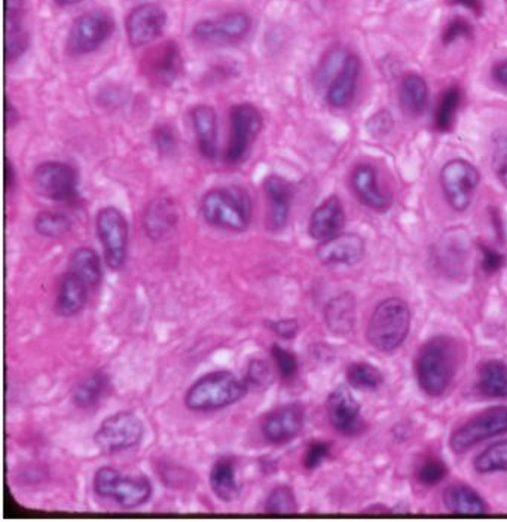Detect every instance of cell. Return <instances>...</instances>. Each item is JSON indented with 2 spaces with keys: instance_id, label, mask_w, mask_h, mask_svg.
Returning <instances> with one entry per match:
<instances>
[{
  "instance_id": "obj_1",
  "label": "cell",
  "mask_w": 507,
  "mask_h": 522,
  "mask_svg": "<svg viewBox=\"0 0 507 522\" xmlns=\"http://www.w3.org/2000/svg\"><path fill=\"white\" fill-rule=\"evenodd\" d=\"M200 212L204 221L212 227L243 232L252 224V198L243 186L213 188L201 198Z\"/></svg>"
},
{
  "instance_id": "obj_2",
  "label": "cell",
  "mask_w": 507,
  "mask_h": 522,
  "mask_svg": "<svg viewBox=\"0 0 507 522\" xmlns=\"http://www.w3.org/2000/svg\"><path fill=\"white\" fill-rule=\"evenodd\" d=\"M457 372V350L454 341L436 337L421 347L417 357V380L430 398L447 392Z\"/></svg>"
},
{
  "instance_id": "obj_3",
  "label": "cell",
  "mask_w": 507,
  "mask_h": 522,
  "mask_svg": "<svg viewBox=\"0 0 507 522\" xmlns=\"http://www.w3.org/2000/svg\"><path fill=\"white\" fill-rule=\"evenodd\" d=\"M250 392L244 378L231 371H215L198 378L185 393L186 408L212 412L240 402Z\"/></svg>"
},
{
  "instance_id": "obj_4",
  "label": "cell",
  "mask_w": 507,
  "mask_h": 522,
  "mask_svg": "<svg viewBox=\"0 0 507 522\" xmlns=\"http://www.w3.org/2000/svg\"><path fill=\"white\" fill-rule=\"evenodd\" d=\"M409 329L411 310L408 304L400 298H389L375 307L369 319L366 337L378 351L392 353L405 343Z\"/></svg>"
},
{
  "instance_id": "obj_5",
  "label": "cell",
  "mask_w": 507,
  "mask_h": 522,
  "mask_svg": "<svg viewBox=\"0 0 507 522\" xmlns=\"http://www.w3.org/2000/svg\"><path fill=\"white\" fill-rule=\"evenodd\" d=\"M94 493L102 499L115 500L122 509H137L151 500L154 488L148 476L124 475L115 467H100L94 473Z\"/></svg>"
},
{
  "instance_id": "obj_6",
  "label": "cell",
  "mask_w": 507,
  "mask_h": 522,
  "mask_svg": "<svg viewBox=\"0 0 507 522\" xmlns=\"http://www.w3.org/2000/svg\"><path fill=\"white\" fill-rule=\"evenodd\" d=\"M229 122H231V133L226 146L225 163L235 166L246 160L253 143L262 131L264 119L255 105L244 102L232 106Z\"/></svg>"
},
{
  "instance_id": "obj_7",
  "label": "cell",
  "mask_w": 507,
  "mask_h": 522,
  "mask_svg": "<svg viewBox=\"0 0 507 522\" xmlns=\"http://www.w3.org/2000/svg\"><path fill=\"white\" fill-rule=\"evenodd\" d=\"M145 436V424L131 411H119L103 420L94 435V444L102 453L116 454L133 450Z\"/></svg>"
},
{
  "instance_id": "obj_8",
  "label": "cell",
  "mask_w": 507,
  "mask_h": 522,
  "mask_svg": "<svg viewBox=\"0 0 507 522\" xmlns=\"http://www.w3.org/2000/svg\"><path fill=\"white\" fill-rule=\"evenodd\" d=\"M96 231L103 247L106 265L113 271H121L128 258L130 228L121 210L108 206L99 210Z\"/></svg>"
},
{
  "instance_id": "obj_9",
  "label": "cell",
  "mask_w": 507,
  "mask_h": 522,
  "mask_svg": "<svg viewBox=\"0 0 507 522\" xmlns=\"http://www.w3.org/2000/svg\"><path fill=\"white\" fill-rule=\"evenodd\" d=\"M115 30L112 15L102 9L85 12L73 21L67 36V51L72 56H87L102 48Z\"/></svg>"
},
{
  "instance_id": "obj_10",
  "label": "cell",
  "mask_w": 507,
  "mask_h": 522,
  "mask_svg": "<svg viewBox=\"0 0 507 522\" xmlns=\"http://www.w3.org/2000/svg\"><path fill=\"white\" fill-rule=\"evenodd\" d=\"M507 432V406H493L479 412L452 433V451L464 454L481 442L496 438Z\"/></svg>"
},
{
  "instance_id": "obj_11",
  "label": "cell",
  "mask_w": 507,
  "mask_h": 522,
  "mask_svg": "<svg viewBox=\"0 0 507 522\" xmlns=\"http://www.w3.org/2000/svg\"><path fill=\"white\" fill-rule=\"evenodd\" d=\"M33 186L38 194L57 203H73L79 198V177L70 164L45 161L33 172Z\"/></svg>"
},
{
  "instance_id": "obj_12",
  "label": "cell",
  "mask_w": 507,
  "mask_h": 522,
  "mask_svg": "<svg viewBox=\"0 0 507 522\" xmlns=\"http://www.w3.org/2000/svg\"><path fill=\"white\" fill-rule=\"evenodd\" d=\"M481 173L469 161L451 160L441 170V185L445 198L455 212H466L472 204Z\"/></svg>"
},
{
  "instance_id": "obj_13",
  "label": "cell",
  "mask_w": 507,
  "mask_h": 522,
  "mask_svg": "<svg viewBox=\"0 0 507 522\" xmlns=\"http://www.w3.org/2000/svg\"><path fill=\"white\" fill-rule=\"evenodd\" d=\"M252 20L246 12L234 11L216 18L198 21L191 35L204 45H229L243 41L249 35Z\"/></svg>"
},
{
  "instance_id": "obj_14",
  "label": "cell",
  "mask_w": 507,
  "mask_h": 522,
  "mask_svg": "<svg viewBox=\"0 0 507 522\" xmlns=\"http://www.w3.org/2000/svg\"><path fill=\"white\" fill-rule=\"evenodd\" d=\"M167 26V12L157 3L136 6L125 18L128 44L142 48L157 41Z\"/></svg>"
},
{
  "instance_id": "obj_15",
  "label": "cell",
  "mask_w": 507,
  "mask_h": 522,
  "mask_svg": "<svg viewBox=\"0 0 507 522\" xmlns=\"http://www.w3.org/2000/svg\"><path fill=\"white\" fill-rule=\"evenodd\" d=\"M142 70L143 75L155 87L166 88L173 85L183 70L179 45L174 41H167L149 51L143 58Z\"/></svg>"
},
{
  "instance_id": "obj_16",
  "label": "cell",
  "mask_w": 507,
  "mask_h": 522,
  "mask_svg": "<svg viewBox=\"0 0 507 522\" xmlns=\"http://www.w3.org/2000/svg\"><path fill=\"white\" fill-rule=\"evenodd\" d=\"M305 424L302 405L287 404L265 415L261 424L262 436L271 445H284L301 435Z\"/></svg>"
},
{
  "instance_id": "obj_17",
  "label": "cell",
  "mask_w": 507,
  "mask_h": 522,
  "mask_svg": "<svg viewBox=\"0 0 507 522\" xmlns=\"http://www.w3.org/2000/svg\"><path fill=\"white\" fill-rule=\"evenodd\" d=\"M326 411L329 423L341 435H354L362 429L360 404L348 387H338L329 395Z\"/></svg>"
},
{
  "instance_id": "obj_18",
  "label": "cell",
  "mask_w": 507,
  "mask_h": 522,
  "mask_svg": "<svg viewBox=\"0 0 507 522\" xmlns=\"http://www.w3.org/2000/svg\"><path fill=\"white\" fill-rule=\"evenodd\" d=\"M316 253L323 265H356L365 256V240L354 232H339L322 241Z\"/></svg>"
},
{
  "instance_id": "obj_19",
  "label": "cell",
  "mask_w": 507,
  "mask_h": 522,
  "mask_svg": "<svg viewBox=\"0 0 507 522\" xmlns=\"http://www.w3.org/2000/svg\"><path fill=\"white\" fill-rule=\"evenodd\" d=\"M265 197L268 201V230L279 232L289 222L290 207L293 201V186L279 174H270L264 180Z\"/></svg>"
},
{
  "instance_id": "obj_20",
  "label": "cell",
  "mask_w": 507,
  "mask_h": 522,
  "mask_svg": "<svg viewBox=\"0 0 507 522\" xmlns=\"http://www.w3.org/2000/svg\"><path fill=\"white\" fill-rule=\"evenodd\" d=\"M351 188L356 197L375 212H387L392 207L393 198L384 191L378 179V172L371 164H359L351 173Z\"/></svg>"
},
{
  "instance_id": "obj_21",
  "label": "cell",
  "mask_w": 507,
  "mask_h": 522,
  "mask_svg": "<svg viewBox=\"0 0 507 522\" xmlns=\"http://www.w3.org/2000/svg\"><path fill=\"white\" fill-rule=\"evenodd\" d=\"M360 73H362V61L356 54L347 53L326 91V100L332 108L344 109L353 102Z\"/></svg>"
},
{
  "instance_id": "obj_22",
  "label": "cell",
  "mask_w": 507,
  "mask_h": 522,
  "mask_svg": "<svg viewBox=\"0 0 507 522\" xmlns=\"http://www.w3.org/2000/svg\"><path fill=\"white\" fill-rule=\"evenodd\" d=\"M177 222H179V212L170 198H155L143 210V230L152 241L169 238L176 230Z\"/></svg>"
},
{
  "instance_id": "obj_23",
  "label": "cell",
  "mask_w": 507,
  "mask_h": 522,
  "mask_svg": "<svg viewBox=\"0 0 507 522\" xmlns=\"http://www.w3.org/2000/svg\"><path fill=\"white\" fill-rule=\"evenodd\" d=\"M345 225V210L337 195L326 198L320 206L311 213L308 222V234L314 240L322 241L335 237Z\"/></svg>"
},
{
  "instance_id": "obj_24",
  "label": "cell",
  "mask_w": 507,
  "mask_h": 522,
  "mask_svg": "<svg viewBox=\"0 0 507 522\" xmlns=\"http://www.w3.org/2000/svg\"><path fill=\"white\" fill-rule=\"evenodd\" d=\"M201 157L213 161L218 157V115L209 105H197L189 112Z\"/></svg>"
},
{
  "instance_id": "obj_25",
  "label": "cell",
  "mask_w": 507,
  "mask_h": 522,
  "mask_svg": "<svg viewBox=\"0 0 507 522\" xmlns=\"http://www.w3.org/2000/svg\"><path fill=\"white\" fill-rule=\"evenodd\" d=\"M91 289L78 276L67 271L58 283L56 313L61 317L78 316L88 304Z\"/></svg>"
},
{
  "instance_id": "obj_26",
  "label": "cell",
  "mask_w": 507,
  "mask_h": 522,
  "mask_svg": "<svg viewBox=\"0 0 507 522\" xmlns=\"http://www.w3.org/2000/svg\"><path fill=\"white\" fill-rule=\"evenodd\" d=\"M325 323L329 331L338 337L351 334L356 325V299L351 293H341L328 302Z\"/></svg>"
},
{
  "instance_id": "obj_27",
  "label": "cell",
  "mask_w": 507,
  "mask_h": 522,
  "mask_svg": "<svg viewBox=\"0 0 507 522\" xmlns=\"http://www.w3.org/2000/svg\"><path fill=\"white\" fill-rule=\"evenodd\" d=\"M69 271L85 282L91 292L99 288L103 280L102 259L91 247H79L70 255Z\"/></svg>"
},
{
  "instance_id": "obj_28",
  "label": "cell",
  "mask_w": 507,
  "mask_h": 522,
  "mask_svg": "<svg viewBox=\"0 0 507 522\" xmlns=\"http://www.w3.org/2000/svg\"><path fill=\"white\" fill-rule=\"evenodd\" d=\"M209 481L213 494L222 502H234L240 496L237 467L231 457H222L213 463Z\"/></svg>"
},
{
  "instance_id": "obj_29",
  "label": "cell",
  "mask_w": 507,
  "mask_h": 522,
  "mask_svg": "<svg viewBox=\"0 0 507 522\" xmlns=\"http://www.w3.org/2000/svg\"><path fill=\"white\" fill-rule=\"evenodd\" d=\"M444 505L451 514L484 515L488 512L485 500L472 487L464 484L450 485L444 491Z\"/></svg>"
},
{
  "instance_id": "obj_30",
  "label": "cell",
  "mask_w": 507,
  "mask_h": 522,
  "mask_svg": "<svg viewBox=\"0 0 507 522\" xmlns=\"http://www.w3.org/2000/svg\"><path fill=\"white\" fill-rule=\"evenodd\" d=\"M399 102L403 112L409 116L423 114L429 103V85L423 76L408 73L399 85Z\"/></svg>"
},
{
  "instance_id": "obj_31",
  "label": "cell",
  "mask_w": 507,
  "mask_h": 522,
  "mask_svg": "<svg viewBox=\"0 0 507 522\" xmlns=\"http://www.w3.org/2000/svg\"><path fill=\"white\" fill-rule=\"evenodd\" d=\"M478 387L488 398L507 399V365L500 360H488L479 366Z\"/></svg>"
},
{
  "instance_id": "obj_32",
  "label": "cell",
  "mask_w": 507,
  "mask_h": 522,
  "mask_svg": "<svg viewBox=\"0 0 507 522\" xmlns=\"http://www.w3.org/2000/svg\"><path fill=\"white\" fill-rule=\"evenodd\" d=\"M109 387V378L105 372L94 371L79 381L72 392L73 404L81 409H90L99 405Z\"/></svg>"
},
{
  "instance_id": "obj_33",
  "label": "cell",
  "mask_w": 507,
  "mask_h": 522,
  "mask_svg": "<svg viewBox=\"0 0 507 522\" xmlns=\"http://www.w3.org/2000/svg\"><path fill=\"white\" fill-rule=\"evenodd\" d=\"M30 39L23 24V15L5 17V61L14 63L26 54Z\"/></svg>"
},
{
  "instance_id": "obj_34",
  "label": "cell",
  "mask_w": 507,
  "mask_h": 522,
  "mask_svg": "<svg viewBox=\"0 0 507 522\" xmlns=\"http://www.w3.org/2000/svg\"><path fill=\"white\" fill-rule=\"evenodd\" d=\"M461 103V90L450 87L442 93L438 108L435 112V127L441 133H450L457 118V111Z\"/></svg>"
},
{
  "instance_id": "obj_35",
  "label": "cell",
  "mask_w": 507,
  "mask_h": 522,
  "mask_svg": "<svg viewBox=\"0 0 507 522\" xmlns=\"http://www.w3.org/2000/svg\"><path fill=\"white\" fill-rule=\"evenodd\" d=\"M347 381L359 390H377L384 383V375L371 363L357 362L348 366Z\"/></svg>"
},
{
  "instance_id": "obj_36",
  "label": "cell",
  "mask_w": 507,
  "mask_h": 522,
  "mask_svg": "<svg viewBox=\"0 0 507 522\" xmlns=\"http://www.w3.org/2000/svg\"><path fill=\"white\" fill-rule=\"evenodd\" d=\"M33 227L42 237L60 238L72 230V221L64 213L44 210L36 215Z\"/></svg>"
},
{
  "instance_id": "obj_37",
  "label": "cell",
  "mask_w": 507,
  "mask_h": 522,
  "mask_svg": "<svg viewBox=\"0 0 507 522\" xmlns=\"http://www.w3.org/2000/svg\"><path fill=\"white\" fill-rule=\"evenodd\" d=\"M476 472L494 473V472H507V439L505 441L496 442V444L490 445L487 450L482 451L475 459Z\"/></svg>"
},
{
  "instance_id": "obj_38",
  "label": "cell",
  "mask_w": 507,
  "mask_h": 522,
  "mask_svg": "<svg viewBox=\"0 0 507 522\" xmlns=\"http://www.w3.org/2000/svg\"><path fill=\"white\" fill-rule=\"evenodd\" d=\"M264 509L267 514L293 515L298 512V500L289 485H279L268 494Z\"/></svg>"
},
{
  "instance_id": "obj_39",
  "label": "cell",
  "mask_w": 507,
  "mask_h": 522,
  "mask_svg": "<svg viewBox=\"0 0 507 522\" xmlns=\"http://www.w3.org/2000/svg\"><path fill=\"white\" fill-rule=\"evenodd\" d=\"M244 380H246L247 386H249L250 390L261 392V390L268 389V387L271 386V383H273L274 368L268 360L255 357V359H252L247 363Z\"/></svg>"
},
{
  "instance_id": "obj_40",
  "label": "cell",
  "mask_w": 507,
  "mask_h": 522,
  "mask_svg": "<svg viewBox=\"0 0 507 522\" xmlns=\"http://www.w3.org/2000/svg\"><path fill=\"white\" fill-rule=\"evenodd\" d=\"M270 354L280 377L284 381H292L298 375L299 362L295 353L280 346V344H273L270 348Z\"/></svg>"
},
{
  "instance_id": "obj_41",
  "label": "cell",
  "mask_w": 507,
  "mask_h": 522,
  "mask_svg": "<svg viewBox=\"0 0 507 522\" xmlns=\"http://www.w3.org/2000/svg\"><path fill=\"white\" fill-rule=\"evenodd\" d=\"M447 473V464L442 462V460L436 459V457H430V459L424 460L418 467L417 478L421 484L433 487V485H438L439 482L444 481Z\"/></svg>"
},
{
  "instance_id": "obj_42",
  "label": "cell",
  "mask_w": 507,
  "mask_h": 522,
  "mask_svg": "<svg viewBox=\"0 0 507 522\" xmlns=\"http://www.w3.org/2000/svg\"><path fill=\"white\" fill-rule=\"evenodd\" d=\"M493 170L503 188L507 189V130L494 137Z\"/></svg>"
},
{
  "instance_id": "obj_43",
  "label": "cell",
  "mask_w": 507,
  "mask_h": 522,
  "mask_svg": "<svg viewBox=\"0 0 507 522\" xmlns=\"http://www.w3.org/2000/svg\"><path fill=\"white\" fill-rule=\"evenodd\" d=\"M152 140L161 155H173L179 146V137L169 124H158L152 131Z\"/></svg>"
},
{
  "instance_id": "obj_44",
  "label": "cell",
  "mask_w": 507,
  "mask_h": 522,
  "mask_svg": "<svg viewBox=\"0 0 507 522\" xmlns=\"http://www.w3.org/2000/svg\"><path fill=\"white\" fill-rule=\"evenodd\" d=\"M473 26L466 18H452L442 32V42L445 45L454 44L458 39L472 38Z\"/></svg>"
},
{
  "instance_id": "obj_45",
  "label": "cell",
  "mask_w": 507,
  "mask_h": 522,
  "mask_svg": "<svg viewBox=\"0 0 507 522\" xmlns=\"http://www.w3.org/2000/svg\"><path fill=\"white\" fill-rule=\"evenodd\" d=\"M329 456H331V445L322 441L311 442L305 450L304 467L308 470L317 469Z\"/></svg>"
},
{
  "instance_id": "obj_46",
  "label": "cell",
  "mask_w": 507,
  "mask_h": 522,
  "mask_svg": "<svg viewBox=\"0 0 507 522\" xmlns=\"http://www.w3.org/2000/svg\"><path fill=\"white\" fill-rule=\"evenodd\" d=\"M481 253V267L485 273L496 274L497 271H500L503 267H505V255L500 253L499 250L493 249V247L488 246V244H481Z\"/></svg>"
},
{
  "instance_id": "obj_47",
  "label": "cell",
  "mask_w": 507,
  "mask_h": 522,
  "mask_svg": "<svg viewBox=\"0 0 507 522\" xmlns=\"http://www.w3.org/2000/svg\"><path fill=\"white\" fill-rule=\"evenodd\" d=\"M369 133L374 137H384L389 134L393 128V118L389 111H380L369 118L366 124Z\"/></svg>"
},
{
  "instance_id": "obj_48",
  "label": "cell",
  "mask_w": 507,
  "mask_h": 522,
  "mask_svg": "<svg viewBox=\"0 0 507 522\" xmlns=\"http://www.w3.org/2000/svg\"><path fill=\"white\" fill-rule=\"evenodd\" d=\"M268 328L277 337L283 338V340H292L298 335L299 323L296 319L271 320V322H268Z\"/></svg>"
},
{
  "instance_id": "obj_49",
  "label": "cell",
  "mask_w": 507,
  "mask_h": 522,
  "mask_svg": "<svg viewBox=\"0 0 507 522\" xmlns=\"http://www.w3.org/2000/svg\"><path fill=\"white\" fill-rule=\"evenodd\" d=\"M491 75H493V79L497 84L502 85L507 90V57L494 64Z\"/></svg>"
},
{
  "instance_id": "obj_50",
  "label": "cell",
  "mask_w": 507,
  "mask_h": 522,
  "mask_svg": "<svg viewBox=\"0 0 507 522\" xmlns=\"http://www.w3.org/2000/svg\"><path fill=\"white\" fill-rule=\"evenodd\" d=\"M17 186V172H15L14 164L8 157H5V189L6 192H12Z\"/></svg>"
},
{
  "instance_id": "obj_51",
  "label": "cell",
  "mask_w": 507,
  "mask_h": 522,
  "mask_svg": "<svg viewBox=\"0 0 507 522\" xmlns=\"http://www.w3.org/2000/svg\"><path fill=\"white\" fill-rule=\"evenodd\" d=\"M20 121V114H18L17 108L5 99V125L6 128H14L15 125Z\"/></svg>"
},
{
  "instance_id": "obj_52",
  "label": "cell",
  "mask_w": 507,
  "mask_h": 522,
  "mask_svg": "<svg viewBox=\"0 0 507 522\" xmlns=\"http://www.w3.org/2000/svg\"><path fill=\"white\" fill-rule=\"evenodd\" d=\"M24 0H5V17L23 15Z\"/></svg>"
},
{
  "instance_id": "obj_53",
  "label": "cell",
  "mask_w": 507,
  "mask_h": 522,
  "mask_svg": "<svg viewBox=\"0 0 507 522\" xmlns=\"http://www.w3.org/2000/svg\"><path fill=\"white\" fill-rule=\"evenodd\" d=\"M457 5L464 6L469 11L475 12L476 15H481L484 12V3L482 0H452Z\"/></svg>"
},
{
  "instance_id": "obj_54",
  "label": "cell",
  "mask_w": 507,
  "mask_h": 522,
  "mask_svg": "<svg viewBox=\"0 0 507 522\" xmlns=\"http://www.w3.org/2000/svg\"><path fill=\"white\" fill-rule=\"evenodd\" d=\"M84 2V0H56V3L60 6H72L78 5V3Z\"/></svg>"
}]
</instances>
